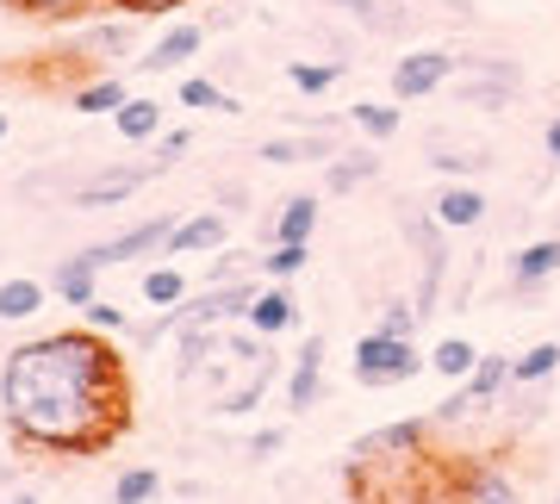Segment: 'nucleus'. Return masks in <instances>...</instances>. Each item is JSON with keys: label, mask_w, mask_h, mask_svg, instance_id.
Listing matches in <instances>:
<instances>
[{"label": "nucleus", "mask_w": 560, "mask_h": 504, "mask_svg": "<svg viewBox=\"0 0 560 504\" xmlns=\"http://www.w3.org/2000/svg\"><path fill=\"white\" fill-rule=\"evenodd\" d=\"M7 138H13V119H7V113H0V143H7Z\"/></svg>", "instance_id": "obj_45"}, {"label": "nucleus", "mask_w": 560, "mask_h": 504, "mask_svg": "<svg viewBox=\"0 0 560 504\" xmlns=\"http://www.w3.org/2000/svg\"><path fill=\"white\" fill-rule=\"evenodd\" d=\"M305 262H312V243H275V249L256 262V274L261 281H293Z\"/></svg>", "instance_id": "obj_32"}, {"label": "nucleus", "mask_w": 560, "mask_h": 504, "mask_svg": "<svg viewBox=\"0 0 560 504\" xmlns=\"http://www.w3.org/2000/svg\"><path fill=\"white\" fill-rule=\"evenodd\" d=\"M517 62H504V57H460V101L467 106H480V113H504V106L517 101Z\"/></svg>", "instance_id": "obj_6"}, {"label": "nucleus", "mask_w": 560, "mask_h": 504, "mask_svg": "<svg viewBox=\"0 0 560 504\" xmlns=\"http://www.w3.org/2000/svg\"><path fill=\"white\" fill-rule=\"evenodd\" d=\"M249 330L256 337H280V330H293L300 324V300H293V286L287 281H261V293L249 300Z\"/></svg>", "instance_id": "obj_13"}, {"label": "nucleus", "mask_w": 560, "mask_h": 504, "mask_svg": "<svg viewBox=\"0 0 560 504\" xmlns=\"http://www.w3.org/2000/svg\"><path fill=\"white\" fill-rule=\"evenodd\" d=\"M337 150L342 143L330 138V131H305V138H268L256 156L268 162V168H293V162H330Z\"/></svg>", "instance_id": "obj_20"}, {"label": "nucleus", "mask_w": 560, "mask_h": 504, "mask_svg": "<svg viewBox=\"0 0 560 504\" xmlns=\"http://www.w3.org/2000/svg\"><path fill=\"white\" fill-rule=\"evenodd\" d=\"M224 243H231V219H224V212H194V219H175L162 256H168V262H175V256H212Z\"/></svg>", "instance_id": "obj_11"}, {"label": "nucleus", "mask_w": 560, "mask_h": 504, "mask_svg": "<svg viewBox=\"0 0 560 504\" xmlns=\"http://www.w3.org/2000/svg\"><path fill=\"white\" fill-rule=\"evenodd\" d=\"M187 150H194V131H187V125H175V131H162V138H156V162H162V168H175Z\"/></svg>", "instance_id": "obj_41"}, {"label": "nucleus", "mask_w": 560, "mask_h": 504, "mask_svg": "<svg viewBox=\"0 0 560 504\" xmlns=\"http://www.w3.org/2000/svg\"><path fill=\"white\" fill-rule=\"evenodd\" d=\"M430 418H399V424H381L368 430V436H355L349 443V455H342V473H381V467H405V461H423V448H430Z\"/></svg>", "instance_id": "obj_3"}, {"label": "nucleus", "mask_w": 560, "mask_h": 504, "mask_svg": "<svg viewBox=\"0 0 560 504\" xmlns=\"http://www.w3.org/2000/svg\"><path fill=\"white\" fill-rule=\"evenodd\" d=\"M430 212H436L448 231H474V224H486L492 200H486V187H480V181H448L436 200H430Z\"/></svg>", "instance_id": "obj_15"}, {"label": "nucleus", "mask_w": 560, "mask_h": 504, "mask_svg": "<svg viewBox=\"0 0 560 504\" xmlns=\"http://www.w3.org/2000/svg\"><path fill=\"white\" fill-rule=\"evenodd\" d=\"M349 367H355V380L361 386H405V380H418L423 374V349L418 337H393V330H368L355 343V355H349Z\"/></svg>", "instance_id": "obj_4"}, {"label": "nucleus", "mask_w": 560, "mask_h": 504, "mask_svg": "<svg viewBox=\"0 0 560 504\" xmlns=\"http://www.w3.org/2000/svg\"><path fill=\"white\" fill-rule=\"evenodd\" d=\"M555 504H560V492H555Z\"/></svg>", "instance_id": "obj_46"}, {"label": "nucleus", "mask_w": 560, "mask_h": 504, "mask_svg": "<svg viewBox=\"0 0 560 504\" xmlns=\"http://www.w3.org/2000/svg\"><path fill=\"white\" fill-rule=\"evenodd\" d=\"M486 349H474L467 337H442L436 349H430V367H436L442 380H467L474 374V362H480Z\"/></svg>", "instance_id": "obj_31"}, {"label": "nucleus", "mask_w": 560, "mask_h": 504, "mask_svg": "<svg viewBox=\"0 0 560 504\" xmlns=\"http://www.w3.org/2000/svg\"><path fill=\"white\" fill-rule=\"evenodd\" d=\"M467 499L474 504H517V485H511V473H499V467H474V473H467Z\"/></svg>", "instance_id": "obj_34"}, {"label": "nucleus", "mask_w": 560, "mask_h": 504, "mask_svg": "<svg viewBox=\"0 0 560 504\" xmlns=\"http://www.w3.org/2000/svg\"><path fill=\"white\" fill-rule=\"evenodd\" d=\"M287 81H293V94L318 101V94H330V87L342 81V62H293V69H287Z\"/></svg>", "instance_id": "obj_33"}, {"label": "nucleus", "mask_w": 560, "mask_h": 504, "mask_svg": "<svg viewBox=\"0 0 560 504\" xmlns=\"http://www.w3.org/2000/svg\"><path fill=\"white\" fill-rule=\"evenodd\" d=\"M541 143H548V162H555V168H560V113H555V119H548V131H541Z\"/></svg>", "instance_id": "obj_43"}, {"label": "nucleus", "mask_w": 560, "mask_h": 504, "mask_svg": "<svg viewBox=\"0 0 560 504\" xmlns=\"http://www.w3.org/2000/svg\"><path fill=\"white\" fill-rule=\"evenodd\" d=\"M349 125L368 131L374 143H386V138H399L405 113H399V101H355V106H349Z\"/></svg>", "instance_id": "obj_29"}, {"label": "nucleus", "mask_w": 560, "mask_h": 504, "mask_svg": "<svg viewBox=\"0 0 560 504\" xmlns=\"http://www.w3.org/2000/svg\"><path fill=\"white\" fill-rule=\"evenodd\" d=\"M113 131H119L125 143H156L162 138V101H138V94H131V101L113 113Z\"/></svg>", "instance_id": "obj_25"}, {"label": "nucleus", "mask_w": 560, "mask_h": 504, "mask_svg": "<svg viewBox=\"0 0 560 504\" xmlns=\"http://www.w3.org/2000/svg\"><path fill=\"white\" fill-rule=\"evenodd\" d=\"M555 274H560V237H536V243H523V249H511V286L517 293H536Z\"/></svg>", "instance_id": "obj_16"}, {"label": "nucleus", "mask_w": 560, "mask_h": 504, "mask_svg": "<svg viewBox=\"0 0 560 504\" xmlns=\"http://www.w3.org/2000/svg\"><path fill=\"white\" fill-rule=\"evenodd\" d=\"M318 399H324V337H305L300 355H293V374H287V405L312 411Z\"/></svg>", "instance_id": "obj_17"}, {"label": "nucleus", "mask_w": 560, "mask_h": 504, "mask_svg": "<svg viewBox=\"0 0 560 504\" xmlns=\"http://www.w3.org/2000/svg\"><path fill=\"white\" fill-rule=\"evenodd\" d=\"M156 175H162V162H113V168H101V175H88V181L69 194V206H81V212H106V206H125L131 194H143Z\"/></svg>", "instance_id": "obj_7"}, {"label": "nucleus", "mask_w": 560, "mask_h": 504, "mask_svg": "<svg viewBox=\"0 0 560 504\" xmlns=\"http://www.w3.org/2000/svg\"><path fill=\"white\" fill-rule=\"evenodd\" d=\"M374 175H381V156H374V150H337V156L324 162V194H330V200H349V194L368 187Z\"/></svg>", "instance_id": "obj_18"}, {"label": "nucleus", "mask_w": 560, "mask_h": 504, "mask_svg": "<svg viewBox=\"0 0 560 504\" xmlns=\"http://www.w3.org/2000/svg\"><path fill=\"white\" fill-rule=\"evenodd\" d=\"M460 75V57L455 50H436V44H423V50H405L393 62V101H430L442 81Z\"/></svg>", "instance_id": "obj_8"}, {"label": "nucleus", "mask_w": 560, "mask_h": 504, "mask_svg": "<svg viewBox=\"0 0 560 504\" xmlns=\"http://www.w3.org/2000/svg\"><path fill=\"white\" fill-rule=\"evenodd\" d=\"M175 101L187 106V113H224V119H237V113H243V101L224 87V81H212V75H180L175 81Z\"/></svg>", "instance_id": "obj_21"}, {"label": "nucleus", "mask_w": 560, "mask_h": 504, "mask_svg": "<svg viewBox=\"0 0 560 504\" xmlns=\"http://www.w3.org/2000/svg\"><path fill=\"white\" fill-rule=\"evenodd\" d=\"M50 300H62L69 312H88V305L101 300V268L88 262V249H75V256H62L50 268Z\"/></svg>", "instance_id": "obj_12"}, {"label": "nucleus", "mask_w": 560, "mask_h": 504, "mask_svg": "<svg viewBox=\"0 0 560 504\" xmlns=\"http://www.w3.org/2000/svg\"><path fill=\"white\" fill-rule=\"evenodd\" d=\"M138 300L150 305V312H175V305H187V300H194V286H187V274H180L175 262H156V268H143Z\"/></svg>", "instance_id": "obj_22"}, {"label": "nucleus", "mask_w": 560, "mask_h": 504, "mask_svg": "<svg viewBox=\"0 0 560 504\" xmlns=\"http://www.w3.org/2000/svg\"><path fill=\"white\" fill-rule=\"evenodd\" d=\"M125 101H131V94H125V81H119V75H106V81H75V94H69V106H75L81 119H113Z\"/></svg>", "instance_id": "obj_24"}, {"label": "nucleus", "mask_w": 560, "mask_h": 504, "mask_svg": "<svg viewBox=\"0 0 560 504\" xmlns=\"http://www.w3.org/2000/svg\"><path fill=\"white\" fill-rule=\"evenodd\" d=\"M138 25L131 13H119V20H106V25H88L81 32V50H94V57H125V50H138Z\"/></svg>", "instance_id": "obj_27"}, {"label": "nucleus", "mask_w": 560, "mask_h": 504, "mask_svg": "<svg viewBox=\"0 0 560 504\" xmlns=\"http://www.w3.org/2000/svg\"><path fill=\"white\" fill-rule=\"evenodd\" d=\"M94 0H0V13H13V20H32V25H69L81 20Z\"/></svg>", "instance_id": "obj_28"}, {"label": "nucleus", "mask_w": 560, "mask_h": 504, "mask_svg": "<svg viewBox=\"0 0 560 504\" xmlns=\"http://www.w3.org/2000/svg\"><path fill=\"white\" fill-rule=\"evenodd\" d=\"M81 324H88V330H101V337H125V330H131L125 305H113V300H94L88 312H81Z\"/></svg>", "instance_id": "obj_37"}, {"label": "nucleus", "mask_w": 560, "mask_h": 504, "mask_svg": "<svg viewBox=\"0 0 560 504\" xmlns=\"http://www.w3.org/2000/svg\"><path fill=\"white\" fill-rule=\"evenodd\" d=\"M280 448H287V430H280V424H275V430H256V436H249V461H256V467L275 461Z\"/></svg>", "instance_id": "obj_42"}, {"label": "nucleus", "mask_w": 560, "mask_h": 504, "mask_svg": "<svg viewBox=\"0 0 560 504\" xmlns=\"http://www.w3.org/2000/svg\"><path fill=\"white\" fill-rule=\"evenodd\" d=\"M399 231L405 243L418 249V262H423V281H418V318L430 324L436 318V305H442V281H448V224L436 219V212H418V206H399Z\"/></svg>", "instance_id": "obj_2"}, {"label": "nucleus", "mask_w": 560, "mask_h": 504, "mask_svg": "<svg viewBox=\"0 0 560 504\" xmlns=\"http://www.w3.org/2000/svg\"><path fill=\"white\" fill-rule=\"evenodd\" d=\"M430 168H436V175H448V181H474V175H486V168H492V156H486V150H436V156H430Z\"/></svg>", "instance_id": "obj_36"}, {"label": "nucleus", "mask_w": 560, "mask_h": 504, "mask_svg": "<svg viewBox=\"0 0 560 504\" xmlns=\"http://www.w3.org/2000/svg\"><path fill=\"white\" fill-rule=\"evenodd\" d=\"M560 374V343H529L511 362V386H548Z\"/></svg>", "instance_id": "obj_30"}, {"label": "nucleus", "mask_w": 560, "mask_h": 504, "mask_svg": "<svg viewBox=\"0 0 560 504\" xmlns=\"http://www.w3.org/2000/svg\"><path fill=\"white\" fill-rule=\"evenodd\" d=\"M156 492H162L156 467H125L119 480H113V504H150Z\"/></svg>", "instance_id": "obj_35"}, {"label": "nucleus", "mask_w": 560, "mask_h": 504, "mask_svg": "<svg viewBox=\"0 0 560 504\" xmlns=\"http://www.w3.org/2000/svg\"><path fill=\"white\" fill-rule=\"evenodd\" d=\"M504 386H511V355H480L467 380H455V392L430 411V424H460V418H474V411H492L504 399Z\"/></svg>", "instance_id": "obj_5"}, {"label": "nucleus", "mask_w": 560, "mask_h": 504, "mask_svg": "<svg viewBox=\"0 0 560 504\" xmlns=\"http://www.w3.org/2000/svg\"><path fill=\"white\" fill-rule=\"evenodd\" d=\"M200 50H206V25H200V20H175V25H168V32H162V38L138 57V75H175V69H187Z\"/></svg>", "instance_id": "obj_10"}, {"label": "nucleus", "mask_w": 560, "mask_h": 504, "mask_svg": "<svg viewBox=\"0 0 560 504\" xmlns=\"http://www.w3.org/2000/svg\"><path fill=\"white\" fill-rule=\"evenodd\" d=\"M44 300H50V281H32V274L0 281V324H25Z\"/></svg>", "instance_id": "obj_26"}, {"label": "nucleus", "mask_w": 560, "mask_h": 504, "mask_svg": "<svg viewBox=\"0 0 560 504\" xmlns=\"http://www.w3.org/2000/svg\"><path fill=\"white\" fill-rule=\"evenodd\" d=\"M168 231H175V219H138L131 231H119V237L106 243H88V262L94 268H125V262H143V256H156L162 243H168Z\"/></svg>", "instance_id": "obj_9"}, {"label": "nucleus", "mask_w": 560, "mask_h": 504, "mask_svg": "<svg viewBox=\"0 0 560 504\" xmlns=\"http://www.w3.org/2000/svg\"><path fill=\"white\" fill-rule=\"evenodd\" d=\"M374 330H393V337H418L423 318H418V305H411V300H386V312L374 318Z\"/></svg>", "instance_id": "obj_38"}, {"label": "nucleus", "mask_w": 560, "mask_h": 504, "mask_svg": "<svg viewBox=\"0 0 560 504\" xmlns=\"http://www.w3.org/2000/svg\"><path fill=\"white\" fill-rule=\"evenodd\" d=\"M206 362H224V324H180L175 330V374L194 380Z\"/></svg>", "instance_id": "obj_14"}, {"label": "nucleus", "mask_w": 560, "mask_h": 504, "mask_svg": "<svg viewBox=\"0 0 560 504\" xmlns=\"http://www.w3.org/2000/svg\"><path fill=\"white\" fill-rule=\"evenodd\" d=\"M243 256L237 249H231V243H224V249H212V268H206V286H224V281H243Z\"/></svg>", "instance_id": "obj_40"}, {"label": "nucleus", "mask_w": 560, "mask_h": 504, "mask_svg": "<svg viewBox=\"0 0 560 504\" xmlns=\"http://www.w3.org/2000/svg\"><path fill=\"white\" fill-rule=\"evenodd\" d=\"M119 13H131V20H175V13H187L194 0H113Z\"/></svg>", "instance_id": "obj_39"}, {"label": "nucleus", "mask_w": 560, "mask_h": 504, "mask_svg": "<svg viewBox=\"0 0 560 504\" xmlns=\"http://www.w3.org/2000/svg\"><path fill=\"white\" fill-rule=\"evenodd\" d=\"M0 418L32 455H106L131 430V367L101 330H44L0 355Z\"/></svg>", "instance_id": "obj_1"}, {"label": "nucleus", "mask_w": 560, "mask_h": 504, "mask_svg": "<svg viewBox=\"0 0 560 504\" xmlns=\"http://www.w3.org/2000/svg\"><path fill=\"white\" fill-rule=\"evenodd\" d=\"M268 386H275V362H256L237 386H231V392H224V399H212V418H249Z\"/></svg>", "instance_id": "obj_23"}, {"label": "nucleus", "mask_w": 560, "mask_h": 504, "mask_svg": "<svg viewBox=\"0 0 560 504\" xmlns=\"http://www.w3.org/2000/svg\"><path fill=\"white\" fill-rule=\"evenodd\" d=\"M318 219H324V194H287V206L275 212L268 237L275 243H312L318 237Z\"/></svg>", "instance_id": "obj_19"}, {"label": "nucleus", "mask_w": 560, "mask_h": 504, "mask_svg": "<svg viewBox=\"0 0 560 504\" xmlns=\"http://www.w3.org/2000/svg\"><path fill=\"white\" fill-rule=\"evenodd\" d=\"M0 504H44V499H32V492H7Z\"/></svg>", "instance_id": "obj_44"}]
</instances>
